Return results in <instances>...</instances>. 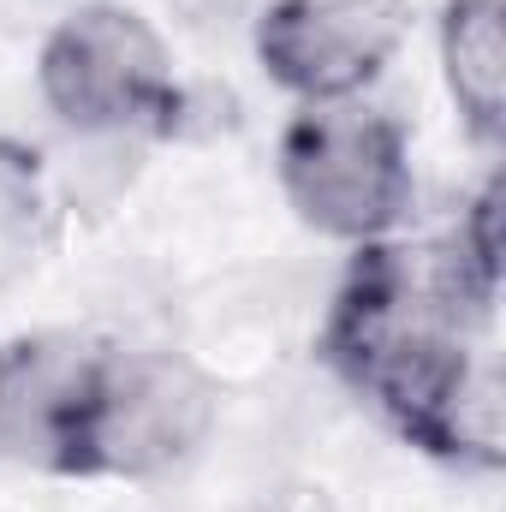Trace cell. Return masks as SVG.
I'll return each mask as SVG.
<instances>
[{"instance_id":"3","label":"cell","mask_w":506,"mask_h":512,"mask_svg":"<svg viewBox=\"0 0 506 512\" xmlns=\"http://www.w3.org/2000/svg\"><path fill=\"white\" fill-rule=\"evenodd\" d=\"M36 90L66 131L102 143L167 131L179 114V78L161 30L120 0L72 6L48 30L36 54Z\"/></svg>"},{"instance_id":"9","label":"cell","mask_w":506,"mask_h":512,"mask_svg":"<svg viewBox=\"0 0 506 512\" xmlns=\"http://www.w3.org/2000/svg\"><path fill=\"white\" fill-rule=\"evenodd\" d=\"M501 209H506V185H501V173H489L483 191L465 203L459 233L447 239L453 256H459V268H465V280H471L489 304L501 298Z\"/></svg>"},{"instance_id":"8","label":"cell","mask_w":506,"mask_h":512,"mask_svg":"<svg viewBox=\"0 0 506 512\" xmlns=\"http://www.w3.org/2000/svg\"><path fill=\"white\" fill-rule=\"evenodd\" d=\"M411 447L429 459H447L459 471H501L506 465V382L489 352L471 346V358L435 399V411L417 423Z\"/></svg>"},{"instance_id":"6","label":"cell","mask_w":506,"mask_h":512,"mask_svg":"<svg viewBox=\"0 0 506 512\" xmlns=\"http://www.w3.org/2000/svg\"><path fill=\"white\" fill-rule=\"evenodd\" d=\"M108 346L30 334L0 346V459L42 477H84V441Z\"/></svg>"},{"instance_id":"7","label":"cell","mask_w":506,"mask_h":512,"mask_svg":"<svg viewBox=\"0 0 506 512\" xmlns=\"http://www.w3.org/2000/svg\"><path fill=\"white\" fill-rule=\"evenodd\" d=\"M441 84L465 131L489 149L506 137V0H447L435 18Z\"/></svg>"},{"instance_id":"5","label":"cell","mask_w":506,"mask_h":512,"mask_svg":"<svg viewBox=\"0 0 506 512\" xmlns=\"http://www.w3.org/2000/svg\"><path fill=\"white\" fill-rule=\"evenodd\" d=\"M411 36V0H274L256 18V66L304 102H352Z\"/></svg>"},{"instance_id":"1","label":"cell","mask_w":506,"mask_h":512,"mask_svg":"<svg viewBox=\"0 0 506 512\" xmlns=\"http://www.w3.org/2000/svg\"><path fill=\"white\" fill-rule=\"evenodd\" d=\"M495 304L465 280L453 245H358L328 322L322 358L340 382L364 393L381 417L411 441L417 423L471 358V328L489 322Z\"/></svg>"},{"instance_id":"10","label":"cell","mask_w":506,"mask_h":512,"mask_svg":"<svg viewBox=\"0 0 506 512\" xmlns=\"http://www.w3.org/2000/svg\"><path fill=\"white\" fill-rule=\"evenodd\" d=\"M251 512H340V507H334V495H328L322 483H310V477H286V483L262 489Z\"/></svg>"},{"instance_id":"4","label":"cell","mask_w":506,"mask_h":512,"mask_svg":"<svg viewBox=\"0 0 506 512\" xmlns=\"http://www.w3.org/2000/svg\"><path fill=\"white\" fill-rule=\"evenodd\" d=\"M215 423H221V382L197 358L108 346L84 441V477H120V483L167 477L209 447Z\"/></svg>"},{"instance_id":"2","label":"cell","mask_w":506,"mask_h":512,"mask_svg":"<svg viewBox=\"0 0 506 512\" xmlns=\"http://www.w3.org/2000/svg\"><path fill=\"white\" fill-rule=\"evenodd\" d=\"M280 191L292 215L334 245H381L405 227L411 209V143L364 96L352 102H304L274 149Z\"/></svg>"}]
</instances>
